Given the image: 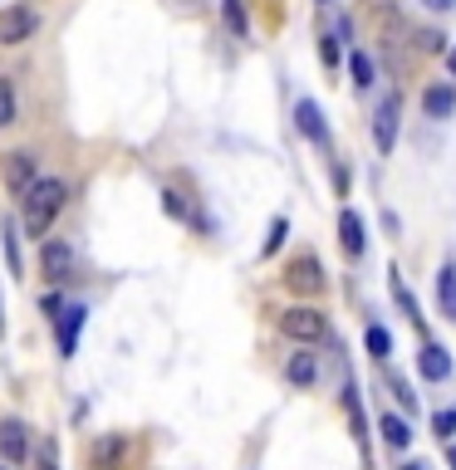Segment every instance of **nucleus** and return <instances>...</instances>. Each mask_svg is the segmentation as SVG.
Listing matches in <instances>:
<instances>
[{
  "label": "nucleus",
  "instance_id": "25",
  "mask_svg": "<svg viewBox=\"0 0 456 470\" xmlns=\"http://www.w3.org/2000/svg\"><path fill=\"white\" fill-rule=\"evenodd\" d=\"M422 50H427V54H446V35L427 30V35H422Z\"/></svg>",
  "mask_w": 456,
  "mask_h": 470
},
{
  "label": "nucleus",
  "instance_id": "20",
  "mask_svg": "<svg viewBox=\"0 0 456 470\" xmlns=\"http://www.w3.org/2000/svg\"><path fill=\"white\" fill-rule=\"evenodd\" d=\"M221 20L231 25L236 35H245V0H221Z\"/></svg>",
  "mask_w": 456,
  "mask_h": 470
},
{
  "label": "nucleus",
  "instance_id": "6",
  "mask_svg": "<svg viewBox=\"0 0 456 470\" xmlns=\"http://www.w3.org/2000/svg\"><path fill=\"white\" fill-rule=\"evenodd\" d=\"M285 284L295 294H319V289H324V265H319L314 255H299V260H290Z\"/></svg>",
  "mask_w": 456,
  "mask_h": 470
},
{
  "label": "nucleus",
  "instance_id": "3",
  "mask_svg": "<svg viewBox=\"0 0 456 470\" xmlns=\"http://www.w3.org/2000/svg\"><path fill=\"white\" fill-rule=\"evenodd\" d=\"M0 177H5V191H11V196H25V191L40 181V167H35L30 152H5L0 157Z\"/></svg>",
  "mask_w": 456,
  "mask_h": 470
},
{
  "label": "nucleus",
  "instance_id": "7",
  "mask_svg": "<svg viewBox=\"0 0 456 470\" xmlns=\"http://www.w3.org/2000/svg\"><path fill=\"white\" fill-rule=\"evenodd\" d=\"M40 270L50 274L54 284L74 280V250H69L64 241H44V250H40Z\"/></svg>",
  "mask_w": 456,
  "mask_h": 470
},
{
  "label": "nucleus",
  "instance_id": "19",
  "mask_svg": "<svg viewBox=\"0 0 456 470\" xmlns=\"http://www.w3.org/2000/svg\"><path fill=\"white\" fill-rule=\"evenodd\" d=\"M363 343H368V353H373V358H388V353H393V338H388V328H378V324H373L368 334H363Z\"/></svg>",
  "mask_w": 456,
  "mask_h": 470
},
{
  "label": "nucleus",
  "instance_id": "15",
  "mask_svg": "<svg viewBox=\"0 0 456 470\" xmlns=\"http://www.w3.org/2000/svg\"><path fill=\"white\" fill-rule=\"evenodd\" d=\"M437 304L446 319H456V265H442V274H437Z\"/></svg>",
  "mask_w": 456,
  "mask_h": 470
},
{
  "label": "nucleus",
  "instance_id": "34",
  "mask_svg": "<svg viewBox=\"0 0 456 470\" xmlns=\"http://www.w3.org/2000/svg\"><path fill=\"white\" fill-rule=\"evenodd\" d=\"M319 5H329V0H319Z\"/></svg>",
  "mask_w": 456,
  "mask_h": 470
},
{
  "label": "nucleus",
  "instance_id": "2",
  "mask_svg": "<svg viewBox=\"0 0 456 470\" xmlns=\"http://www.w3.org/2000/svg\"><path fill=\"white\" fill-rule=\"evenodd\" d=\"M280 334L295 338V343H319L324 338V313L309 309V304H295V309L280 313Z\"/></svg>",
  "mask_w": 456,
  "mask_h": 470
},
{
  "label": "nucleus",
  "instance_id": "28",
  "mask_svg": "<svg viewBox=\"0 0 456 470\" xmlns=\"http://www.w3.org/2000/svg\"><path fill=\"white\" fill-rule=\"evenodd\" d=\"M162 206H167L172 216H187V206H182V196H177V191H167V196H162Z\"/></svg>",
  "mask_w": 456,
  "mask_h": 470
},
{
  "label": "nucleus",
  "instance_id": "5",
  "mask_svg": "<svg viewBox=\"0 0 456 470\" xmlns=\"http://www.w3.org/2000/svg\"><path fill=\"white\" fill-rule=\"evenodd\" d=\"M398 118H403V104H398V94H388L378 104V118H373V143H378V152H393L398 143Z\"/></svg>",
  "mask_w": 456,
  "mask_h": 470
},
{
  "label": "nucleus",
  "instance_id": "12",
  "mask_svg": "<svg viewBox=\"0 0 456 470\" xmlns=\"http://www.w3.org/2000/svg\"><path fill=\"white\" fill-rule=\"evenodd\" d=\"M295 123H299V133H305L309 143H329V127H324V113H319L314 98H299L295 104Z\"/></svg>",
  "mask_w": 456,
  "mask_h": 470
},
{
  "label": "nucleus",
  "instance_id": "23",
  "mask_svg": "<svg viewBox=\"0 0 456 470\" xmlns=\"http://www.w3.org/2000/svg\"><path fill=\"white\" fill-rule=\"evenodd\" d=\"M393 294H398V299H403L407 319H413V324H422V313H417V299H413V294H407V284H403V280H398V270H393Z\"/></svg>",
  "mask_w": 456,
  "mask_h": 470
},
{
  "label": "nucleus",
  "instance_id": "13",
  "mask_svg": "<svg viewBox=\"0 0 456 470\" xmlns=\"http://www.w3.org/2000/svg\"><path fill=\"white\" fill-rule=\"evenodd\" d=\"M422 108H427V118H452L456 113V89L452 84H432L422 94Z\"/></svg>",
  "mask_w": 456,
  "mask_h": 470
},
{
  "label": "nucleus",
  "instance_id": "29",
  "mask_svg": "<svg viewBox=\"0 0 456 470\" xmlns=\"http://www.w3.org/2000/svg\"><path fill=\"white\" fill-rule=\"evenodd\" d=\"M40 470H59V466H54V441H44V451H40Z\"/></svg>",
  "mask_w": 456,
  "mask_h": 470
},
{
  "label": "nucleus",
  "instance_id": "16",
  "mask_svg": "<svg viewBox=\"0 0 456 470\" xmlns=\"http://www.w3.org/2000/svg\"><path fill=\"white\" fill-rule=\"evenodd\" d=\"M378 431H383V441H388V446H393V451H407V441H413V431H407V421H403V417H393V412H388V417L378 421Z\"/></svg>",
  "mask_w": 456,
  "mask_h": 470
},
{
  "label": "nucleus",
  "instance_id": "21",
  "mask_svg": "<svg viewBox=\"0 0 456 470\" xmlns=\"http://www.w3.org/2000/svg\"><path fill=\"white\" fill-rule=\"evenodd\" d=\"M15 123V89L11 79H0V127H11Z\"/></svg>",
  "mask_w": 456,
  "mask_h": 470
},
{
  "label": "nucleus",
  "instance_id": "26",
  "mask_svg": "<svg viewBox=\"0 0 456 470\" xmlns=\"http://www.w3.org/2000/svg\"><path fill=\"white\" fill-rule=\"evenodd\" d=\"M393 392H398V402H403L407 412L417 407V397H413V392H407V382H403V377H393Z\"/></svg>",
  "mask_w": 456,
  "mask_h": 470
},
{
  "label": "nucleus",
  "instance_id": "4",
  "mask_svg": "<svg viewBox=\"0 0 456 470\" xmlns=\"http://www.w3.org/2000/svg\"><path fill=\"white\" fill-rule=\"evenodd\" d=\"M35 30H40V15L30 5L0 11V44H25V40H35Z\"/></svg>",
  "mask_w": 456,
  "mask_h": 470
},
{
  "label": "nucleus",
  "instance_id": "33",
  "mask_svg": "<svg viewBox=\"0 0 456 470\" xmlns=\"http://www.w3.org/2000/svg\"><path fill=\"white\" fill-rule=\"evenodd\" d=\"M403 470H427V466H417V460H407V466Z\"/></svg>",
  "mask_w": 456,
  "mask_h": 470
},
{
  "label": "nucleus",
  "instance_id": "8",
  "mask_svg": "<svg viewBox=\"0 0 456 470\" xmlns=\"http://www.w3.org/2000/svg\"><path fill=\"white\" fill-rule=\"evenodd\" d=\"M0 456L11 460V466H20V460L30 456V436H25V421H15V417L0 421Z\"/></svg>",
  "mask_w": 456,
  "mask_h": 470
},
{
  "label": "nucleus",
  "instance_id": "10",
  "mask_svg": "<svg viewBox=\"0 0 456 470\" xmlns=\"http://www.w3.org/2000/svg\"><path fill=\"white\" fill-rule=\"evenodd\" d=\"M84 319H89L84 304H69V309L59 313V353L64 358H74V343H79V334H84Z\"/></svg>",
  "mask_w": 456,
  "mask_h": 470
},
{
  "label": "nucleus",
  "instance_id": "24",
  "mask_svg": "<svg viewBox=\"0 0 456 470\" xmlns=\"http://www.w3.org/2000/svg\"><path fill=\"white\" fill-rule=\"evenodd\" d=\"M432 427H437V436H452V431H456V412H437Z\"/></svg>",
  "mask_w": 456,
  "mask_h": 470
},
{
  "label": "nucleus",
  "instance_id": "17",
  "mask_svg": "<svg viewBox=\"0 0 456 470\" xmlns=\"http://www.w3.org/2000/svg\"><path fill=\"white\" fill-rule=\"evenodd\" d=\"M118 460H123V441L104 436V441H98V451H94V470H113Z\"/></svg>",
  "mask_w": 456,
  "mask_h": 470
},
{
  "label": "nucleus",
  "instance_id": "11",
  "mask_svg": "<svg viewBox=\"0 0 456 470\" xmlns=\"http://www.w3.org/2000/svg\"><path fill=\"white\" fill-rule=\"evenodd\" d=\"M417 373H422L427 382H446V377H452V353H446L442 343H427L422 353H417Z\"/></svg>",
  "mask_w": 456,
  "mask_h": 470
},
{
  "label": "nucleus",
  "instance_id": "22",
  "mask_svg": "<svg viewBox=\"0 0 456 470\" xmlns=\"http://www.w3.org/2000/svg\"><path fill=\"white\" fill-rule=\"evenodd\" d=\"M285 235H290V220L275 216V220H270V235H266V250H260V255H275L280 245H285Z\"/></svg>",
  "mask_w": 456,
  "mask_h": 470
},
{
  "label": "nucleus",
  "instance_id": "14",
  "mask_svg": "<svg viewBox=\"0 0 456 470\" xmlns=\"http://www.w3.org/2000/svg\"><path fill=\"white\" fill-rule=\"evenodd\" d=\"M285 377H290L295 387H314V377H319V358H314V353H295V358L285 363Z\"/></svg>",
  "mask_w": 456,
  "mask_h": 470
},
{
  "label": "nucleus",
  "instance_id": "32",
  "mask_svg": "<svg viewBox=\"0 0 456 470\" xmlns=\"http://www.w3.org/2000/svg\"><path fill=\"white\" fill-rule=\"evenodd\" d=\"M446 466H452V470H456V446H446Z\"/></svg>",
  "mask_w": 456,
  "mask_h": 470
},
{
  "label": "nucleus",
  "instance_id": "31",
  "mask_svg": "<svg viewBox=\"0 0 456 470\" xmlns=\"http://www.w3.org/2000/svg\"><path fill=\"white\" fill-rule=\"evenodd\" d=\"M446 69H452V79H456V50H446Z\"/></svg>",
  "mask_w": 456,
  "mask_h": 470
},
{
  "label": "nucleus",
  "instance_id": "1",
  "mask_svg": "<svg viewBox=\"0 0 456 470\" xmlns=\"http://www.w3.org/2000/svg\"><path fill=\"white\" fill-rule=\"evenodd\" d=\"M64 201H69V187H64V181H35V187L25 191V230H30L35 241L54 226Z\"/></svg>",
  "mask_w": 456,
  "mask_h": 470
},
{
  "label": "nucleus",
  "instance_id": "18",
  "mask_svg": "<svg viewBox=\"0 0 456 470\" xmlns=\"http://www.w3.org/2000/svg\"><path fill=\"white\" fill-rule=\"evenodd\" d=\"M349 73H353V89H368L373 84V59L363 50H353L349 54Z\"/></svg>",
  "mask_w": 456,
  "mask_h": 470
},
{
  "label": "nucleus",
  "instance_id": "30",
  "mask_svg": "<svg viewBox=\"0 0 456 470\" xmlns=\"http://www.w3.org/2000/svg\"><path fill=\"white\" fill-rule=\"evenodd\" d=\"M427 11H456V0H422Z\"/></svg>",
  "mask_w": 456,
  "mask_h": 470
},
{
  "label": "nucleus",
  "instance_id": "9",
  "mask_svg": "<svg viewBox=\"0 0 456 470\" xmlns=\"http://www.w3.org/2000/svg\"><path fill=\"white\" fill-rule=\"evenodd\" d=\"M339 245H344L349 260H359V255L368 250V241H363V216H359V211H349V206L339 211Z\"/></svg>",
  "mask_w": 456,
  "mask_h": 470
},
{
  "label": "nucleus",
  "instance_id": "27",
  "mask_svg": "<svg viewBox=\"0 0 456 470\" xmlns=\"http://www.w3.org/2000/svg\"><path fill=\"white\" fill-rule=\"evenodd\" d=\"M319 54H324V64H339V44L334 40H319Z\"/></svg>",
  "mask_w": 456,
  "mask_h": 470
}]
</instances>
